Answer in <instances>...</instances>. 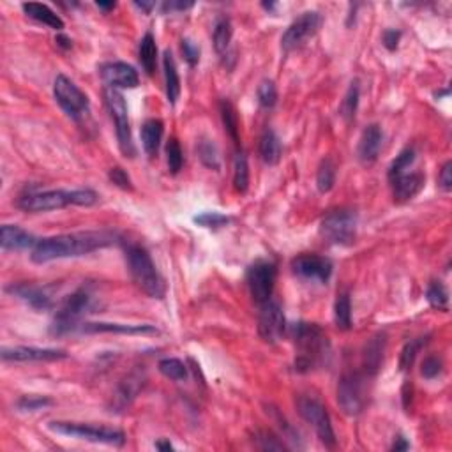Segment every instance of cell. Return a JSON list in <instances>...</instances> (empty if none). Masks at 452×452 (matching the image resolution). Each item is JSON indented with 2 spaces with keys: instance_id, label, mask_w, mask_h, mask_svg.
Returning <instances> with one entry per match:
<instances>
[{
  "instance_id": "obj_45",
  "label": "cell",
  "mask_w": 452,
  "mask_h": 452,
  "mask_svg": "<svg viewBox=\"0 0 452 452\" xmlns=\"http://www.w3.org/2000/svg\"><path fill=\"white\" fill-rule=\"evenodd\" d=\"M195 221L196 225L203 226V228H212V230H217V228H223V226H226L230 223V217L225 216V214L221 212H202L200 216H195Z\"/></svg>"
},
{
  "instance_id": "obj_12",
  "label": "cell",
  "mask_w": 452,
  "mask_h": 452,
  "mask_svg": "<svg viewBox=\"0 0 452 452\" xmlns=\"http://www.w3.org/2000/svg\"><path fill=\"white\" fill-rule=\"evenodd\" d=\"M276 276L277 269L272 262L258 260L247 269V288H250V294L255 302H258L262 306V304L270 301L274 292V284H276Z\"/></svg>"
},
{
  "instance_id": "obj_42",
  "label": "cell",
  "mask_w": 452,
  "mask_h": 452,
  "mask_svg": "<svg viewBox=\"0 0 452 452\" xmlns=\"http://www.w3.org/2000/svg\"><path fill=\"white\" fill-rule=\"evenodd\" d=\"M255 446L262 451H287L288 446L270 431H257L253 438Z\"/></svg>"
},
{
  "instance_id": "obj_17",
  "label": "cell",
  "mask_w": 452,
  "mask_h": 452,
  "mask_svg": "<svg viewBox=\"0 0 452 452\" xmlns=\"http://www.w3.org/2000/svg\"><path fill=\"white\" fill-rule=\"evenodd\" d=\"M0 357L4 362H53L68 359V354L64 350H55V348L6 346L0 351Z\"/></svg>"
},
{
  "instance_id": "obj_3",
  "label": "cell",
  "mask_w": 452,
  "mask_h": 452,
  "mask_svg": "<svg viewBox=\"0 0 452 452\" xmlns=\"http://www.w3.org/2000/svg\"><path fill=\"white\" fill-rule=\"evenodd\" d=\"M125 260H128L129 274L136 287L147 294L152 299L165 297V279L155 269V264L152 262L149 251L142 246H128L125 247Z\"/></svg>"
},
{
  "instance_id": "obj_53",
  "label": "cell",
  "mask_w": 452,
  "mask_h": 452,
  "mask_svg": "<svg viewBox=\"0 0 452 452\" xmlns=\"http://www.w3.org/2000/svg\"><path fill=\"white\" fill-rule=\"evenodd\" d=\"M55 43H57L58 46L62 48V50H69V48L73 46L71 39H69L68 36H64V34H58V36H57V39H55Z\"/></svg>"
},
{
  "instance_id": "obj_39",
  "label": "cell",
  "mask_w": 452,
  "mask_h": 452,
  "mask_svg": "<svg viewBox=\"0 0 452 452\" xmlns=\"http://www.w3.org/2000/svg\"><path fill=\"white\" fill-rule=\"evenodd\" d=\"M426 299L431 304V307L438 311H447L449 309V292L443 287L440 281H433L428 287V292H426Z\"/></svg>"
},
{
  "instance_id": "obj_21",
  "label": "cell",
  "mask_w": 452,
  "mask_h": 452,
  "mask_svg": "<svg viewBox=\"0 0 452 452\" xmlns=\"http://www.w3.org/2000/svg\"><path fill=\"white\" fill-rule=\"evenodd\" d=\"M424 175L418 172L414 173H401L396 179L389 180L392 186V196H394V202L405 203L409 200H412L415 195H418L422 188H424Z\"/></svg>"
},
{
  "instance_id": "obj_26",
  "label": "cell",
  "mask_w": 452,
  "mask_h": 452,
  "mask_svg": "<svg viewBox=\"0 0 452 452\" xmlns=\"http://www.w3.org/2000/svg\"><path fill=\"white\" fill-rule=\"evenodd\" d=\"M163 133H165V124L159 118H149L142 125V145L149 158H155L161 147Z\"/></svg>"
},
{
  "instance_id": "obj_48",
  "label": "cell",
  "mask_w": 452,
  "mask_h": 452,
  "mask_svg": "<svg viewBox=\"0 0 452 452\" xmlns=\"http://www.w3.org/2000/svg\"><path fill=\"white\" fill-rule=\"evenodd\" d=\"M108 179L112 180V183H113L117 188H120V189H133L131 179H129V175H128V173H125V170H122L120 166H115V168L110 170V172H108Z\"/></svg>"
},
{
  "instance_id": "obj_29",
  "label": "cell",
  "mask_w": 452,
  "mask_h": 452,
  "mask_svg": "<svg viewBox=\"0 0 452 452\" xmlns=\"http://www.w3.org/2000/svg\"><path fill=\"white\" fill-rule=\"evenodd\" d=\"M138 58L142 64L143 71L152 76L155 73V66H158V46H155V39L152 32H147L140 41L138 46Z\"/></svg>"
},
{
  "instance_id": "obj_44",
  "label": "cell",
  "mask_w": 452,
  "mask_h": 452,
  "mask_svg": "<svg viewBox=\"0 0 452 452\" xmlns=\"http://www.w3.org/2000/svg\"><path fill=\"white\" fill-rule=\"evenodd\" d=\"M50 405H53V401L46 396H24L16 403L18 410H21V412H38V410L46 409Z\"/></svg>"
},
{
  "instance_id": "obj_51",
  "label": "cell",
  "mask_w": 452,
  "mask_h": 452,
  "mask_svg": "<svg viewBox=\"0 0 452 452\" xmlns=\"http://www.w3.org/2000/svg\"><path fill=\"white\" fill-rule=\"evenodd\" d=\"M192 4L191 2H165L163 4V11L165 13H172V11H186V9H191Z\"/></svg>"
},
{
  "instance_id": "obj_47",
  "label": "cell",
  "mask_w": 452,
  "mask_h": 452,
  "mask_svg": "<svg viewBox=\"0 0 452 452\" xmlns=\"http://www.w3.org/2000/svg\"><path fill=\"white\" fill-rule=\"evenodd\" d=\"M180 46H183V55L184 58H186V62L191 66V68H195V66L200 62V48L188 38L183 39Z\"/></svg>"
},
{
  "instance_id": "obj_23",
  "label": "cell",
  "mask_w": 452,
  "mask_h": 452,
  "mask_svg": "<svg viewBox=\"0 0 452 452\" xmlns=\"http://www.w3.org/2000/svg\"><path fill=\"white\" fill-rule=\"evenodd\" d=\"M143 387V376H140L138 373H131L128 375V378L118 384L117 392L113 394L112 399V409H115V412H120L125 406H129L133 403V399L138 396L140 389Z\"/></svg>"
},
{
  "instance_id": "obj_43",
  "label": "cell",
  "mask_w": 452,
  "mask_h": 452,
  "mask_svg": "<svg viewBox=\"0 0 452 452\" xmlns=\"http://www.w3.org/2000/svg\"><path fill=\"white\" fill-rule=\"evenodd\" d=\"M258 103L267 110L274 108L277 103V88L274 85L272 80H264L260 85H258Z\"/></svg>"
},
{
  "instance_id": "obj_49",
  "label": "cell",
  "mask_w": 452,
  "mask_h": 452,
  "mask_svg": "<svg viewBox=\"0 0 452 452\" xmlns=\"http://www.w3.org/2000/svg\"><path fill=\"white\" fill-rule=\"evenodd\" d=\"M438 183L443 191H451L452 189V161H447L446 165L442 166L438 175Z\"/></svg>"
},
{
  "instance_id": "obj_41",
  "label": "cell",
  "mask_w": 452,
  "mask_h": 452,
  "mask_svg": "<svg viewBox=\"0 0 452 452\" xmlns=\"http://www.w3.org/2000/svg\"><path fill=\"white\" fill-rule=\"evenodd\" d=\"M166 161H168V170L177 175L184 166V152L180 149V143L177 138H170L166 143Z\"/></svg>"
},
{
  "instance_id": "obj_15",
  "label": "cell",
  "mask_w": 452,
  "mask_h": 452,
  "mask_svg": "<svg viewBox=\"0 0 452 452\" xmlns=\"http://www.w3.org/2000/svg\"><path fill=\"white\" fill-rule=\"evenodd\" d=\"M292 270L302 279L327 283L332 276V262L318 255H301L292 260Z\"/></svg>"
},
{
  "instance_id": "obj_9",
  "label": "cell",
  "mask_w": 452,
  "mask_h": 452,
  "mask_svg": "<svg viewBox=\"0 0 452 452\" xmlns=\"http://www.w3.org/2000/svg\"><path fill=\"white\" fill-rule=\"evenodd\" d=\"M53 94L58 106H61V108L64 110V113L68 115L69 118H73V120H83L88 115V112H91V101H88L87 94L78 87L75 81L69 80L68 76L58 75L55 78Z\"/></svg>"
},
{
  "instance_id": "obj_19",
  "label": "cell",
  "mask_w": 452,
  "mask_h": 452,
  "mask_svg": "<svg viewBox=\"0 0 452 452\" xmlns=\"http://www.w3.org/2000/svg\"><path fill=\"white\" fill-rule=\"evenodd\" d=\"M81 332L85 334H129V336H145V334H159L154 325L142 324H106V322H96V324H81Z\"/></svg>"
},
{
  "instance_id": "obj_36",
  "label": "cell",
  "mask_w": 452,
  "mask_h": 452,
  "mask_svg": "<svg viewBox=\"0 0 452 452\" xmlns=\"http://www.w3.org/2000/svg\"><path fill=\"white\" fill-rule=\"evenodd\" d=\"M158 368L163 376H166L168 380L173 381H186L189 376L188 366L184 364L183 361H179V359H161Z\"/></svg>"
},
{
  "instance_id": "obj_46",
  "label": "cell",
  "mask_w": 452,
  "mask_h": 452,
  "mask_svg": "<svg viewBox=\"0 0 452 452\" xmlns=\"http://www.w3.org/2000/svg\"><path fill=\"white\" fill-rule=\"evenodd\" d=\"M442 371H443V361L438 357V355H429V357H426L424 362H422L421 373L422 376L428 378V380H433V378L438 376Z\"/></svg>"
},
{
  "instance_id": "obj_13",
  "label": "cell",
  "mask_w": 452,
  "mask_h": 452,
  "mask_svg": "<svg viewBox=\"0 0 452 452\" xmlns=\"http://www.w3.org/2000/svg\"><path fill=\"white\" fill-rule=\"evenodd\" d=\"M322 25V16L317 11H306L295 21H292L290 27L284 31L281 38V48L284 51H294L306 44L307 39L313 38Z\"/></svg>"
},
{
  "instance_id": "obj_5",
  "label": "cell",
  "mask_w": 452,
  "mask_h": 452,
  "mask_svg": "<svg viewBox=\"0 0 452 452\" xmlns=\"http://www.w3.org/2000/svg\"><path fill=\"white\" fill-rule=\"evenodd\" d=\"M48 428L58 435L71 436V438L85 440L92 443H105V446L122 447L125 443V435L120 429L106 428V426H92L81 424V422H64L53 421L48 424Z\"/></svg>"
},
{
  "instance_id": "obj_10",
  "label": "cell",
  "mask_w": 452,
  "mask_h": 452,
  "mask_svg": "<svg viewBox=\"0 0 452 452\" xmlns=\"http://www.w3.org/2000/svg\"><path fill=\"white\" fill-rule=\"evenodd\" d=\"M297 410L301 414V417L307 424H311L317 431L318 438L329 449H334L336 447V433L332 429L331 417H329L327 409L322 405V401H318L313 396H301L297 399Z\"/></svg>"
},
{
  "instance_id": "obj_14",
  "label": "cell",
  "mask_w": 452,
  "mask_h": 452,
  "mask_svg": "<svg viewBox=\"0 0 452 452\" xmlns=\"http://www.w3.org/2000/svg\"><path fill=\"white\" fill-rule=\"evenodd\" d=\"M287 331V320H284L283 309L277 302L269 301L262 304L260 314H258V334L265 343H277L283 338Z\"/></svg>"
},
{
  "instance_id": "obj_30",
  "label": "cell",
  "mask_w": 452,
  "mask_h": 452,
  "mask_svg": "<svg viewBox=\"0 0 452 452\" xmlns=\"http://www.w3.org/2000/svg\"><path fill=\"white\" fill-rule=\"evenodd\" d=\"M250 188V165H247L246 152L237 149L235 159H233V189L240 195Z\"/></svg>"
},
{
  "instance_id": "obj_7",
  "label": "cell",
  "mask_w": 452,
  "mask_h": 452,
  "mask_svg": "<svg viewBox=\"0 0 452 452\" xmlns=\"http://www.w3.org/2000/svg\"><path fill=\"white\" fill-rule=\"evenodd\" d=\"M368 375L350 371L339 378L338 403L344 414L355 417L368 405Z\"/></svg>"
},
{
  "instance_id": "obj_52",
  "label": "cell",
  "mask_w": 452,
  "mask_h": 452,
  "mask_svg": "<svg viewBox=\"0 0 452 452\" xmlns=\"http://www.w3.org/2000/svg\"><path fill=\"white\" fill-rule=\"evenodd\" d=\"M409 449H410V443L406 442V438H403V436H398V438L394 440V443H392V447H391V451H396V452L409 451Z\"/></svg>"
},
{
  "instance_id": "obj_56",
  "label": "cell",
  "mask_w": 452,
  "mask_h": 452,
  "mask_svg": "<svg viewBox=\"0 0 452 452\" xmlns=\"http://www.w3.org/2000/svg\"><path fill=\"white\" fill-rule=\"evenodd\" d=\"M96 6H98L101 11H105V13H110V11L115 9V6H117V4L115 2H98Z\"/></svg>"
},
{
  "instance_id": "obj_25",
  "label": "cell",
  "mask_w": 452,
  "mask_h": 452,
  "mask_svg": "<svg viewBox=\"0 0 452 452\" xmlns=\"http://www.w3.org/2000/svg\"><path fill=\"white\" fill-rule=\"evenodd\" d=\"M21 9L32 20L39 21V24L46 25V27L53 29V31L61 32L64 29V20L58 16L55 11H51L46 4H39V2H25L21 4Z\"/></svg>"
},
{
  "instance_id": "obj_50",
  "label": "cell",
  "mask_w": 452,
  "mask_h": 452,
  "mask_svg": "<svg viewBox=\"0 0 452 452\" xmlns=\"http://www.w3.org/2000/svg\"><path fill=\"white\" fill-rule=\"evenodd\" d=\"M399 39H401V32L394 31V29H389V31L384 32V46L387 48L389 51H394L398 48Z\"/></svg>"
},
{
  "instance_id": "obj_57",
  "label": "cell",
  "mask_w": 452,
  "mask_h": 452,
  "mask_svg": "<svg viewBox=\"0 0 452 452\" xmlns=\"http://www.w3.org/2000/svg\"><path fill=\"white\" fill-rule=\"evenodd\" d=\"M262 7H264V9H267V11H274L277 7V4H274V2H264L262 4Z\"/></svg>"
},
{
  "instance_id": "obj_2",
  "label": "cell",
  "mask_w": 452,
  "mask_h": 452,
  "mask_svg": "<svg viewBox=\"0 0 452 452\" xmlns=\"http://www.w3.org/2000/svg\"><path fill=\"white\" fill-rule=\"evenodd\" d=\"M295 371L311 373L329 364L331 343L317 324L301 322L294 327Z\"/></svg>"
},
{
  "instance_id": "obj_38",
  "label": "cell",
  "mask_w": 452,
  "mask_h": 452,
  "mask_svg": "<svg viewBox=\"0 0 452 452\" xmlns=\"http://www.w3.org/2000/svg\"><path fill=\"white\" fill-rule=\"evenodd\" d=\"M359 98H361V87H359V81H351L348 92L344 94L343 103H341V117L346 122H351L357 115L359 108Z\"/></svg>"
},
{
  "instance_id": "obj_4",
  "label": "cell",
  "mask_w": 452,
  "mask_h": 452,
  "mask_svg": "<svg viewBox=\"0 0 452 452\" xmlns=\"http://www.w3.org/2000/svg\"><path fill=\"white\" fill-rule=\"evenodd\" d=\"M92 309H94V295H92L91 288H78L61 304L53 322H51L50 332L53 336H64L76 331L78 327H81V320L85 314L92 313Z\"/></svg>"
},
{
  "instance_id": "obj_40",
  "label": "cell",
  "mask_w": 452,
  "mask_h": 452,
  "mask_svg": "<svg viewBox=\"0 0 452 452\" xmlns=\"http://www.w3.org/2000/svg\"><path fill=\"white\" fill-rule=\"evenodd\" d=\"M414 161H415V150L412 149V147H406V149H403L398 155H396V159L392 161L391 168H389V180L396 179L398 175L405 173L406 170H409L410 166L414 165Z\"/></svg>"
},
{
  "instance_id": "obj_20",
  "label": "cell",
  "mask_w": 452,
  "mask_h": 452,
  "mask_svg": "<svg viewBox=\"0 0 452 452\" xmlns=\"http://www.w3.org/2000/svg\"><path fill=\"white\" fill-rule=\"evenodd\" d=\"M39 240L27 230L14 225H4L0 230V246L4 251L34 250Z\"/></svg>"
},
{
  "instance_id": "obj_32",
  "label": "cell",
  "mask_w": 452,
  "mask_h": 452,
  "mask_svg": "<svg viewBox=\"0 0 452 452\" xmlns=\"http://www.w3.org/2000/svg\"><path fill=\"white\" fill-rule=\"evenodd\" d=\"M220 113H221V120H223L225 131L228 133V136L232 138V142L235 143V147L239 149L240 147V136H239V115L235 112V106L230 101L220 103Z\"/></svg>"
},
{
  "instance_id": "obj_11",
  "label": "cell",
  "mask_w": 452,
  "mask_h": 452,
  "mask_svg": "<svg viewBox=\"0 0 452 452\" xmlns=\"http://www.w3.org/2000/svg\"><path fill=\"white\" fill-rule=\"evenodd\" d=\"M68 205H75L73 191L51 189V191H29L18 200V207L25 212H50V210L64 209Z\"/></svg>"
},
{
  "instance_id": "obj_34",
  "label": "cell",
  "mask_w": 452,
  "mask_h": 452,
  "mask_svg": "<svg viewBox=\"0 0 452 452\" xmlns=\"http://www.w3.org/2000/svg\"><path fill=\"white\" fill-rule=\"evenodd\" d=\"M428 341H429V336H421V338L410 339L409 343L403 346L401 355H399V369H401V371H409V369H412L418 351L428 344Z\"/></svg>"
},
{
  "instance_id": "obj_54",
  "label": "cell",
  "mask_w": 452,
  "mask_h": 452,
  "mask_svg": "<svg viewBox=\"0 0 452 452\" xmlns=\"http://www.w3.org/2000/svg\"><path fill=\"white\" fill-rule=\"evenodd\" d=\"M155 449L158 451H175V447L168 442V440H159L155 442Z\"/></svg>"
},
{
  "instance_id": "obj_16",
  "label": "cell",
  "mask_w": 452,
  "mask_h": 452,
  "mask_svg": "<svg viewBox=\"0 0 452 452\" xmlns=\"http://www.w3.org/2000/svg\"><path fill=\"white\" fill-rule=\"evenodd\" d=\"M99 75H101L105 87L115 88V91H122V88H136L140 83L138 71L133 68L128 62H106L99 68Z\"/></svg>"
},
{
  "instance_id": "obj_24",
  "label": "cell",
  "mask_w": 452,
  "mask_h": 452,
  "mask_svg": "<svg viewBox=\"0 0 452 452\" xmlns=\"http://www.w3.org/2000/svg\"><path fill=\"white\" fill-rule=\"evenodd\" d=\"M385 346H387L385 334H376L366 344L364 354H362V364H364V373L368 376H375L380 371L381 364H384Z\"/></svg>"
},
{
  "instance_id": "obj_31",
  "label": "cell",
  "mask_w": 452,
  "mask_h": 452,
  "mask_svg": "<svg viewBox=\"0 0 452 452\" xmlns=\"http://www.w3.org/2000/svg\"><path fill=\"white\" fill-rule=\"evenodd\" d=\"M232 38H233V29H232V21H230V18L226 16L217 18L216 25H214V32H212V43L217 53L220 55L228 53Z\"/></svg>"
},
{
  "instance_id": "obj_55",
  "label": "cell",
  "mask_w": 452,
  "mask_h": 452,
  "mask_svg": "<svg viewBox=\"0 0 452 452\" xmlns=\"http://www.w3.org/2000/svg\"><path fill=\"white\" fill-rule=\"evenodd\" d=\"M135 6L140 7L142 11H145V13H150L155 7V2H135Z\"/></svg>"
},
{
  "instance_id": "obj_6",
  "label": "cell",
  "mask_w": 452,
  "mask_h": 452,
  "mask_svg": "<svg viewBox=\"0 0 452 452\" xmlns=\"http://www.w3.org/2000/svg\"><path fill=\"white\" fill-rule=\"evenodd\" d=\"M105 96L106 108H108L110 117L115 122V133H117V142L118 149L125 158H133L135 155V143H133V135H131V124H129V113H128V105H125V99L122 96L120 91H115V88L105 87L103 91Z\"/></svg>"
},
{
  "instance_id": "obj_18",
  "label": "cell",
  "mask_w": 452,
  "mask_h": 452,
  "mask_svg": "<svg viewBox=\"0 0 452 452\" xmlns=\"http://www.w3.org/2000/svg\"><path fill=\"white\" fill-rule=\"evenodd\" d=\"M6 292L13 297L20 299L21 302H25L27 306H31L32 309L36 311H50L51 307L55 306L53 299L48 294L46 288L43 287H36V284L31 283H18V284H11V287L6 288Z\"/></svg>"
},
{
  "instance_id": "obj_22",
  "label": "cell",
  "mask_w": 452,
  "mask_h": 452,
  "mask_svg": "<svg viewBox=\"0 0 452 452\" xmlns=\"http://www.w3.org/2000/svg\"><path fill=\"white\" fill-rule=\"evenodd\" d=\"M381 142H384V133L378 124H369L368 128L362 131L361 140H359V159L364 165H371L378 159L380 154Z\"/></svg>"
},
{
  "instance_id": "obj_8",
  "label": "cell",
  "mask_w": 452,
  "mask_h": 452,
  "mask_svg": "<svg viewBox=\"0 0 452 452\" xmlns=\"http://www.w3.org/2000/svg\"><path fill=\"white\" fill-rule=\"evenodd\" d=\"M320 235L334 246H351L357 237V214L348 209L332 210L322 220Z\"/></svg>"
},
{
  "instance_id": "obj_27",
  "label": "cell",
  "mask_w": 452,
  "mask_h": 452,
  "mask_svg": "<svg viewBox=\"0 0 452 452\" xmlns=\"http://www.w3.org/2000/svg\"><path fill=\"white\" fill-rule=\"evenodd\" d=\"M163 71H165V88L166 98H168L170 105H175L177 99L180 96V78L177 71L175 61H173L172 51L166 50L163 55Z\"/></svg>"
},
{
  "instance_id": "obj_35",
  "label": "cell",
  "mask_w": 452,
  "mask_h": 452,
  "mask_svg": "<svg viewBox=\"0 0 452 452\" xmlns=\"http://www.w3.org/2000/svg\"><path fill=\"white\" fill-rule=\"evenodd\" d=\"M334 322L339 331H350L351 329V302L350 295L344 292L339 294L334 304Z\"/></svg>"
},
{
  "instance_id": "obj_1",
  "label": "cell",
  "mask_w": 452,
  "mask_h": 452,
  "mask_svg": "<svg viewBox=\"0 0 452 452\" xmlns=\"http://www.w3.org/2000/svg\"><path fill=\"white\" fill-rule=\"evenodd\" d=\"M117 237L110 232H80V233H64L41 239L32 250V262L34 264H48L62 258L85 257L88 253L103 250L115 244Z\"/></svg>"
},
{
  "instance_id": "obj_37",
  "label": "cell",
  "mask_w": 452,
  "mask_h": 452,
  "mask_svg": "<svg viewBox=\"0 0 452 452\" xmlns=\"http://www.w3.org/2000/svg\"><path fill=\"white\" fill-rule=\"evenodd\" d=\"M336 184V165L331 158L322 159L317 172V188L320 192H329Z\"/></svg>"
},
{
  "instance_id": "obj_28",
  "label": "cell",
  "mask_w": 452,
  "mask_h": 452,
  "mask_svg": "<svg viewBox=\"0 0 452 452\" xmlns=\"http://www.w3.org/2000/svg\"><path fill=\"white\" fill-rule=\"evenodd\" d=\"M260 158L264 159L265 165L274 166L279 163L281 154H283V147H281V140L272 129H265L264 135L260 138Z\"/></svg>"
},
{
  "instance_id": "obj_33",
  "label": "cell",
  "mask_w": 452,
  "mask_h": 452,
  "mask_svg": "<svg viewBox=\"0 0 452 452\" xmlns=\"http://www.w3.org/2000/svg\"><path fill=\"white\" fill-rule=\"evenodd\" d=\"M196 152H198L200 161H202V165L205 166V168L214 170V172H217V170L221 168L220 150H217L216 143H214L212 140L209 138L200 140L198 145H196Z\"/></svg>"
}]
</instances>
